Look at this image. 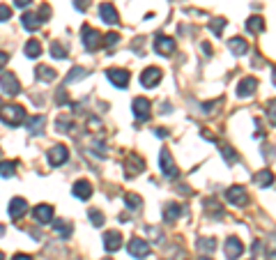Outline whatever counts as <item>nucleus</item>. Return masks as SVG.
I'll return each instance as SVG.
<instances>
[{
	"instance_id": "obj_1",
	"label": "nucleus",
	"mask_w": 276,
	"mask_h": 260,
	"mask_svg": "<svg viewBox=\"0 0 276 260\" xmlns=\"http://www.w3.org/2000/svg\"><path fill=\"white\" fill-rule=\"evenodd\" d=\"M0 120L9 127H19V124L25 122V111L23 106H0Z\"/></svg>"
},
{
	"instance_id": "obj_2",
	"label": "nucleus",
	"mask_w": 276,
	"mask_h": 260,
	"mask_svg": "<svg viewBox=\"0 0 276 260\" xmlns=\"http://www.w3.org/2000/svg\"><path fill=\"white\" fill-rule=\"evenodd\" d=\"M81 39H83V46H85V51H97L99 46H101V32L95 30V28H90V25H83L81 28Z\"/></svg>"
},
{
	"instance_id": "obj_3",
	"label": "nucleus",
	"mask_w": 276,
	"mask_h": 260,
	"mask_svg": "<svg viewBox=\"0 0 276 260\" xmlns=\"http://www.w3.org/2000/svg\"><path fill=\"white\" fill-rule=\"evenodd\" d=\"M226 200L232 203L235 207H244L249 203V193L242 184H235V187H230V189L226 191Z\"/></svg>"
},
{
	"instance_id": "obj_4",
	"label": "nucleus",
	"mask_w": 276,
	"mask_h": 260,
	"mask_svg": "<svg viewBox=\"0 0 276 260\" xmlns=\"http://www.w3.org/2000/svg\"><path fill=\"white\" fill-rule=\"evenodd\" d=\"M159 168H161V173H164L166 177H177V166H175V161H173L168 147H164L161 154H159Z\"/></svg>"
},
{
	"instance_id": "obj_5",
	"label": "nucleus",
	"mask_w": 276,
	"mask_h": 260,
	"mask_svg": "<svg viewBox=\"0 0 276 260\" xmlns=\"http://www.w3.org/2000/svg\"><path fill=\"white\" fill-rule=\"evenodd\" d=\"M154 51H157L159 55H164V58L173 55L175 53V39L166 37V35H157V37H154Z\"/></svg>"
},
{
	"instance_id": "obj_6",
	"label": "nucleus",
	"mask_w": 276,
	"mask_h": 260,
	"mask_svg": "<svg viewBox=\"0 0 276 260\" xmlns=\"http://www.w3.org/2000/svg\"><path fill=\"white\" fill-rule=\"evenodd\" d=\"M0 88L7 92V95H19V92H21V83H19V78H16L12 71L0 74Z\"/></svg>"
},
{
	"instance_id": "obj_7",
	"label": "nucleus",
	"mask_w": 276,
	"mask_h": 260,
	"mask_svg": "<svg viewBox=\"0 0 276 260\" xmlns=\"http://www.w3.org/2000/svg\"><path fill=\"white\" fill-rule=\"evenodd\" d=\"M106 76H108V81H111L115 88H127L129 85V71L127 69H120V67H113L106 71Z\"/></svg>"
},
{
	"instance_id": "obj_8",
	"label": "nucleus",
	"mask_w": 276,
	"mask_h": 260,
	"mask_svg": "<svg viewBox=\"0 0 276 260\" xmlns=\"http://www.w3.org/2000/svg\"><path fill=\"white\" fill-rule=\"evenodd\" d=\"M67 157H69V150L65 145H53L49 150V154H46V159H49L51 166H62L67 161Z\"/></svg>"
},
{
	"instance_id": "obj_9",
	"label": "nucleus",
	"mask_w": 276,
	"mask_h": 260,
	"mask_svg": "<svg viewBox=\"0 0 276 260\" xmlns=\"http://www.w3.org/2000/svg\"><path fill=\"white\" fill-rule=\"evenodd\" d=\"M150 113H152V104H150V99H145V97H136L134 99V115L141 120V122H145V120H150Z\"/></svg>"
},
{
	"instance_id": "obj_10",
	"label": "nucleus",
	"mask_w": 276,
	"mask_h": 260,
	"mask_svg": "<svg viewBox=\"0 0 276 260\" xmlns=\"http://www.w3.org/2000/svg\"><path fill=\"white\" fill-rule=\"evenodd\" d=\"M159 81H161V69H159V67H148L141 74L143 88H157Z\"/></svg>"
},
{
	"instance_id": "obj_11",
	"label": "nucleus",
	"mask_w": 276,
	"mask_h": 260,
	"mask_svg": "<svg viewBox=\"0 0 276 260\" xmlns=\"http://www.w3.org/2000/svg\"><path fill=\"white\" fill-rule=\"evenodd\" d=\"M129 253L134 256V258H148L150 256V244L145 242V239L136 237L129 242Z\"/></svg>"
},
{
	"instance_id": "obj_12",
	"label": "nucleus",
	"mask_w": 276,
	"mask_h": 260,
	"mask_svg": "<svg viewBox=\"0 0 276 260\" xmlns=\"http://www.w3.org/2000/svg\"><path fill=\"white\" fill-rule=\"evenodd\" d=\"M9 216H12V219H21L23 214H25V212H28V200L25 198H19V196H16V198H12L9 200Z\"/></svg>"
},
{
	"instance_id": "obj_13",
	"label": "nucleus",
	"mask_w": 276,
	"mask_h": 260,
	"mask_svg": "<svg viewBox=\"0 0 276 260\" xmlns=\"http://www.w3.org/2000/svg\"><path fill=\"white\" fill-rule=\"evenodd\" d=\"M255 88H258V78H253V76H247V78H242L239 81V85H237V97H251L255 92Z\"/></svg>"
},
{
	"instance_id": "obj_14",
	"label": "nucleus",
	"mask_w": 276,
	"mask_h": 260,
	"mask_svg": "<svg viewBox=\"0 0 276 260\" xmlns=\"http://www.w3.org/2000/svg\"><path fill=\"white\" fill-rule=\"evenodd\" d=\"M242 253H244V244H242L237 237L226 239V256H228V260H237Z\"/></svg>"
},
{
	"instance_id": "obj_15",
	"label": "nucleus",
	"mask_w": 276,
	"mask_h": 260,
	"mask_svg": "<svg viewBox=\"0 0 276 260\" xmlns=\"http://www.w3.org/2000/svg\"><path fill=\"white\" fill-rule=\"evenodd\" d=\"M99 16H101V21H106L108 25H115V23H120V14H118V9L113 7L111 2H104V5L99 7Z\"/></svg>"
},
{
	"instance_id": "obj_16",
	"label": "nucleus",
	"mask_w": 276,
	"mask_h": 260,
	"mask_svg": "<svg viewBox=\"0 0 276 260\" xmlns=\"http://www.w3.org/2000/svg\"><path fill=\"white\" fill-rule=\"evenodd\" d=\"M25 127H28V134L32 136H39L46 127V118L44 115H35V118H25Z\"/></svg>"
},
{
	"instance_id": "obj_17",
	"label": "nucleus",
	"mask_w": 276,
	"mask_h": 260,
	"mask_svg": "<svg viewBox=\"0 0 276 260\" xmlns=\"http://www.w3.org/2000/svg\"><path fill=\"white\" fill-rule=\"evenodd\" d=\"M72 193H74L78 200H88L90 196H92V184H90L88 180H78V182H74V187H72Z\"/></svg>"
},
{
	"instance_id": "obj_18",
	"label": "nucleus",
	"mask_w": 276,
	"mask_h": 260,
	"mask_svg": "<svg viewBox=\"0 0 276 260\" xmlns=\"http://www.w3.org/2000/svg\"><path fill=\"white\" fill-rule=\"evenodd\" d=\"M120 246H122V235H120V230H108L104 235V249L106 251H118Z\"/></svg>"
},
{
	"instance_id": "obj_19",
	"label": "nucleus",
	"mask_w": 276,
	"mask_h": 260,
	"mask_svg": "<svg viewBox=\"0 0 276 260\" xmlns=\"http://www.w3.org/2000/svg\"><path fill=\"white\" fill-rule=\"evenodd\" d=\"M35 221L37 223H51L53 221V205H46V203H42V205L35 207Z\"/></svg>"
},
{
	"instance_id": "obj_20",
	"label": "nucleus",
	"mask_w": 276,
	"mask_h": 260,
	"mask_svg": "<svg viewBox=\"0 0 276 260\" xmlns=\"http://www.w3.org/2000/svg\"><path fill=\"white\" fill-rule=\"evenodd\" d=\"M145 170V161L138 157V154H129L127 159V168H125V173H127V177L136 175V173H143Z\"/></svg>"
},
{
	"instance_id": "obj_21",
	"label": "nucleus",
	"mask_w": 276,
	"mask_h": 260,
	"mask_svg": "<svg viewBox=\"0 0 276 260\" xmlns=\"http://www.w3.org/2000/svg\"><path fill=\"white\" fill-rule=\"evenodd\" d=\"M21 23H23V28L30 32H35L42 28V19H39L37 14H32V12H25V14L21 16Z\"/></svg>"
},
{
	"instance_id": "obj_22",
	"label": "nucleus",
	"mask_w": 276,
	"mask_h": 260,
	"mask_svg": "<svg viewBox=\"0 0 276 260\" xmlns=\"http://www.w3.org/2000/svg\"><path fill=\"white\" fill-rule=\"evenodd\" d=\"M228 48L232 51V55H247L249 42L244 37H232L230 42H228Z\"/></svg>"
},
{
	"instance_id": "obj_23",
	"label": "nucleus",
	"mask_w": 276,
	"mask_h": 260,
	"mask_svg": "<svg viewBox=\"0 0 276 260\" xmlns=\"http://www.w3.org/2000/svg\"><path fill=\"white\" fill-rule=\"evenodd\" d=\"M35 74H37V81H42V83H51V81H55V78H58L55 69L46 67V65H39V67L35 69Z\"/></svg>"
},
{
	"instance_id": "obj_24",
	"label": "nucleus",
	"mask_w": 276,
	"mask_h": 260,
	"mask_svg": "<svg viewBox=\"0 0 276 260\" xmlns=\"http://www.w3.org/2000/svg\"><path fill=\"white\" fill-rule=\"evenodd\" d=\"M179 214H182V207H179V203H168L164 210V221L173 223L175 219H179Z\"/></svg>"
},
{
	"instance_id": "obj_25",
	"label": "nucleus",
	"mask_w": 276,
	"mask_h": 260,
	"mask_svg": "<svg viewBox=\"0 0 276 260\" xmlns=\"http://www.w3.org/2000/svg\"><path fill=\"white\" fill-rule=\"evenodd\" d=\"M272 182H274V175H272V170H267V168L253 175V184H258V187H272Z\"/></svg>"
},
{
	"instance_id": "obj_26",
	"label": "nucleus",
	"mask_w": 276,
	"mask_h": 260,
	"mask_svg": "<svg viewBox=\"0 0 276 260\" xmlns=\"http://www.w3.org/2000/svg\"><path fill=\"white\" fill-rule=\"evenodd\" d=\"M23 51H25V55H28L30 60H37L39 55H42V44H39L37 39H30L28 44H25V48H23Z\"/></svg>"
},
{
	"instance_id": "obj_27",
	"label": "nucleus",
	"mask_w": 276,
	"mask_h": 260,
	"mask_svg": "<svg viewBox=\"0 0 276 260\" xmlns=\"http://www.w3.org/2000/svg\"><path fill=\"white\" fill-rule=\"evenodd\" d=\"M53 223V228L58 230L62 237H69L72 235V223L69 221H65V219H55V221H51Z\"/></svg>"
},
{
	"instance_id": "obj_28",
	"label": "nucleus",
	"mask_w": 276,
	"mask_h": 260,
	"mask_svg": "<svg viewBox=\"0 0 276 260\" xmlns=\"http://www.w3.org/2000/svg\"><path fill=\"white\" fill-rule=\"evenodd\" d=\"M198 249H201L202 253H214V249H217V239L214 237H201L198 239Z\"/></svg>"
},
{
	"instance_id": "obj_29",
	"label": "nucleus",
	"mask_w": 276,
	"mask_h": 260,
	"mask_svg": "<svg viewBox=\"0 0 276 260\" xmlns=\"http://www.w3.org/2000/svg\"><path fill=\"white\" fill-rule=\"evenodd\" d=\"M247 28L251 32H262L265 30V19H262V16H251L247 21Z\"/></svg>"
},
{
	"instance_id": "obj_30",
	"label": "nucleus",
	"mask_w": 276,
	"mask_h": 260,
	"mask_svg": "<svg viewBox=\"0 0 276 260\" xmlns=\"http://www.w3.org/2000/svg\"><path fill=\"white\" fill-rule=\"evenodd\" d=\"M16 161H0V177H14Z\"/></svg>"
},
{
	"instance_id": "obj_31",
	"label": "nucleus",
	"mask_w": 276,
	"mask_h": 260,
	"mask_svg": "<svg viewBox=\"0 0 276 260\" xmlns=\"http://www.w3.org/2000/svg\"><path fill=\"white\" fill-rule=\"evenodd\" d=\"M88 76V69H83V67H74L72 71H69V76L65 78V83H74V81H81V78Z\"/></svg>"
},
{
	"instance_id": "obj_32",
	"label": "nucleus",
	"mask_w": 276,
	"mask_h": 260,
	"mask_svg": "<svg viewBox=\"0 0 276 260\" xmlns=\"http://www.w3.org/2000/svg\"><path fill=\"white\" fill-rule=\"evenodd\" d=\"M125 203H127L129 210H141L143 198L138 196V193H127V196H125Z\"/></svg>"
},
{
	"instance_id": "obj_33",
	"label": "nucleus",
	"mask_w": 276,
	"mask_h": 260,
	"mask_svg": "<svg viewBox=\"0 0 276 260\" xmlns=\"http://www.w3.org/2000/svg\"><path fill=\"white\" fill-rule=\"evenodd\" d=\"M51 55L55 58V60H65L67 58V48L62 44H58V42H53L51 44Z\"/></svg>"
},
{
	"instance_id": "obj_34",
	"label": "nucleus",
	"mask_w": 276,
	"mask_h": 260,
	"mask_svg": "<svg viewBox=\"0 0 276 260\" xmlns=\"http://www.w3.org/2000/svg\"><path fill=\"white\" fill-rule=\"evenodd\" d=\"M224 25H226V19H212V23H209V30L214 32L217 37H221V32H224Z\"/></svg>"
},
{
	"instance_id": "obj_35",
	"label": "nucleus",
	"mask_w": 276,
	"mask_h": 260,
	"mask_svg": "<svg viewBox=\"0 0 276 260\" xmlns=\"http://www.w3.org/2000/svg\"><path fill=\"white\" fill-rule=\"evenodd\" d=\"M221 154H224V159L228 161V164H235V161H237V152H235L230 145H221Z\"/></svg>"
},
{
	"instance_id": "obj_36",
	"label": "nucleus",
	"mask_w": 276,
	"mask_h": 260,
	"mask_svg": "<svg viewBox=\"0 0 276 260\" xmlns=\"http://www.w3.org/2000/svg\"><path fill=\"white\" fill-rule=\"evenodd\" d=\"M118 39H120V35H118V32H108V35H104V37H101V44H104V46H108V48H111V46H115V44H118Z\"/></svg>"
},
{
	"instance_id": "obj_37",
	"label": "nucleus",
	"mask_w": 276,
	"mask_h": 260,
	"mask_svg": "<svg viewBox=\"0 0 276 260\" xmlns=\"http://www.w3.org/2000/svg\"><path fill=\"white\" fill-rule=\"evenodd\" d=\"M88 216H90V221H92V226H101L104 223V214L99 210H90Z\"/></svg>"
},
{
	"instance_id": "obj_38",
	"label": "nucleus",
	"mask_w": 276,
	"mask_h": 260,
	"mask_svg": "<svg viewBox=\"0 0 276 260\" xmlns=\"http://www.w3.org/2000/svg\"><path fill=\"white\" fill-rule=\"evenodd\" d=\"M12 19V7H7V5H0V23H5Z\"/></svg>"
},
{
	"instance_id": "obj_39",
	"label": "nucleus",
	"mask_w": 276,
	"mask_h": 260,
	"mask_svg": "<svg viewBox=\"0 0 276 260\" xmlns=\"http://www.w3.org/2000/svg\"><path fill=\"white\" fill-rule=\"evenodd\" d=\"M55 127H58V131H69V127H72V120H69V118H60L58 122H55Z\"/></svg>"
},
{
	"instance_id": "obj_40",
	"label": "nucleus",
	"mask_w": 276,
	"mask_h": 260,
	"mask_svg": "<svg viewBox=\"0 0 276 260\" xmlns=\"http://www.w3.org/2000/svg\"><path fill=\"white\" fill-rule=\"evenodd\" d=\"M39 19H42V23L44 21H49V16H51V7H49V5H42V7H39Z\"/></svg>"
},
{
	"instance_id": "obj_41",
	"label": "nucleus",
	"mask_w": 276,
	"mask_h": 260,
	"mask_svg": "<svg viewBox=\"0 0 276 260\" xmlns=\"http://www.w3.org/2000/svg\"><path fill=\"white\" fill-rule=\"evenodd\" d=\"M65 101H67V90H65V85H62V88L58 90V95H55V104H60V106H62Z\"/></svg>"
},
{
	"instance_id": "obj_42",
	"label": "nucleus",
	"mask_w": 276,
	"mask_h": 260,
	"mask_svg": "<svg viewBox=\"0 0 276 260\" xmlns=\"http://www.w3.org/2000/svg\"><path fill=\"white\" fill-rule=\"evenodd\" d=\"M88 5H90L88 0H74V7L76 9H83V12H85V9H88Z\"/></svg>"
},
{
	"instance_id": "obj_43",
	"label": "nucleus",
	"mask_w": 276,
	"mask_h": 260,
	"mask_svg": "<svg viewBox=\"0 0 276 260\" xmlns=\"http://www.w3.org/2000/svg\"><path fill=\"white\" fill-rule=\"evenodd\" d=\"M30 2H32V0H14V5H16V7H28Z\"/></svg>"
},
{
	"instance_id": "obj_44",
	"label": "nucleus",
	"mask_w": 276,
	"mask_h": 260,
	"mask_svg": "<svg viewBox=\"0 0 276 260\" xmlns=\"http://www.w3.org/2000/svg\"><path fill=\"white\" fill-rule=\"evenodd\" d=\"M12 260H32V258H30L28 253H16V256H14Z\"/></svg>"
},
{
	"instance_id": "obj_45",
	"label": "nucleus",
	"mask_w": 276,
	"mask_h": 260,
	"mask_svg": "<svg viewBox=\"0 0 276 260\" xmlns=\"http://www.w3.org/2000/svg\"><path fill=\"white\" fill-rule=\"evenodd\" d=\"M5 65H7V53H2V51H0V69L5 67Z\"/></svg>"
},
{
	"instance_id": "obj_46",
	"label": "nucleus",
	"mask_w": 276,
	"mask_h": 260,
	"mask_svg": "<svg viewBox=\"0 0 276 260\" xmlns=\"http://www.w3.org/2000/svg\"><path fill=\"white\" fill-rule=\"evenodd\" d=\"M154 134H157V136H161V138H166V136H168V131H166L164 127H159V129H154Z\"/></svg>"
},
{
	"instance_id": "obj_47",
	"label": "nucleus",
	"mask_w": 276,
	"mask_h": 260,
	"mask_svg": "<svg viewBox=\"0 0 276 260\" xmlns=\"http://www.w3.org/2000/svg\"><path fill=\"white\" fill-rule=\"evenodd\" d=\"M0 260H5V256H2V251H0Z\"/></svg>"
},
{
	"instance_id": "obj_48",
	"label": "nucleus",
	"mask_w": 276,
	"mask_h": 260,
	"mask_svg": "<svg viewBox=\"0 0 276 260\" xmlns=\"http://www.w3.org/2000/svg\"><path fill=\"white\" fill-rule=\"evenodd\" d=\"M198 260H212V258H198Z\"/></svg>"
},
{
	"instance_id": "obj_49",
	"label": "nucleus",
	"mask_w": 276,
	"mask_h": 260,
	"mask_svg": "<svg viewBox=\"0 0 276 260\" xmlns=\"http://www.w3.org/2000/svg\"><path fill=\"white\" fill-rule=\"evenodd\" d=\"M106 260H111V258H106Z\"/></svg>"
},
{
	"instance_id": "obj_50",
	"label": "nucleus",
	"mask_w": 276,
	"mask_h": 260,
	"mask_svg": "<svg viewBox=\"0 0 276 260\" xmlns=\"http://www.w3.org/2000/svg\"><path fill=\"white\" fill-rule=\"evenodd\" d=\"M0 106H2V104H0Z\"/></svg>"
},
{
	"instance_id": "obj_51",
	"label": "nucleus",
	"mask_w": 276,
	"mask_h": 260,
	"mask_svg": "<svg viewBox=\"0 0 276 260\" xmlns=\"http://www.w3.org/2000/svg\"><path fill=\"white\" fill-rule=\"evenodd\" d=\"M0 152H2V150H0Z\"/></svg>"
}]
</instances>
